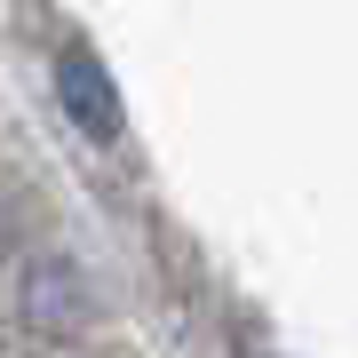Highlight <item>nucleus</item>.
Masks as SVG:
<instances>
[{
	"label": "nucleus",
	"instance_id": "1",
	"mask_svg": "<svg viewBox=\"0 0 358 358\" xmlns=\"http://www.w3.org/2000/svg\"><path fill=\"white\" fill-rule=\"evenodd\" d=\"M56 96H64V112L96 143L120 136V96H112V80H103V64H96L88 48H64V56H56Z\"/></svg>",
	"mask_w": 358,
	"mask_h": 358
}]
</instances>
